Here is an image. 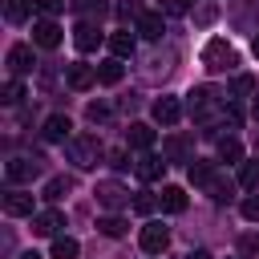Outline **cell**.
<instances>
[{
	"instance_id": "29",
	"label": "cell",
	"mask_w": 259,
	"mask_h": 259,
	"mask_svg": "<svg viewBox=\"0 0 259 259\" xmlns=\"http://www.w3.org/2000/svg\"><path fill=\"white\" fill-rule=\"evenodd\" d=\"M69 190H73V178H49V182H45V198H49V202H57V198L69 194Z\"/></svg>"
},
{
	"instance_id": "3",
	"label": "cell",
	"mask_w": 259,
	"mask_h": 259,
	"mask_svg": "<svg viewBox=\"0 0 259 259\" xmlns=\"http://www.w3.org/2000/svg\"><path fill=\"white\" fill-rule=\"evenodd\" d=\"M186 109H190V117H206L210 109H219V93L210 85H194L186 93Z\"/></svg>"
},
{
	"instance_id": "5",
	"label": "cell",
	"mask_w": 259,
	"mask_h": 259,
	"mask_svg": "<svg viewBox=\"0 0 259 259\" xmlns=\"http://www.w3.org/2000/svg\"><path fill=\"white\" fill-rule=\"evenodd\" d=\"M40 170H45V158H12V162L4 166L8 182H32Z\"/></svg>"
},
{
	"instance_id": "30",
	"label": "cell",
	"mask_w": 259,
	"mask_h": 259,
	"mask_svg": "<svg viewBox=\"0 0 259 259\" xmlns=\"http://www.w3.org/2000/svg\"><path fill=\"white\" fill-rule=\"evenodd\" d=\"M154 206H158V198H154L150 190H138V194H134V210H138V214H154Z\"/></svg>"
},
{
	"instance_id": "32",
	"label": "cell",
	"mask_w": 259,
	"mask_h": 259,
	"mask_svg": "<svg viewBox=\"0 0 259 259\" xmlns=\"http://www.w3.org/2000/svg\"><path fill=\"white\" fill-rule=\"evenodd\" d=\"M243 219H247V223H259V194L243 198Z\"/></svg>"
},
{
	"instance_id": "21",
	"label": "cell",
	"mask_w": 259,
	"mask_h": 259,
	"mask_svg": "<svg viewBox=\"0 0 259 259\" xmlns=\"http://www.w3.org/2000/svg\"><path fill=\"white\" fill-rule=\"evenodd\" d=\"M121 73H125V69H121V57H109V61L97 65V81H101V85H117Z\"/></svg>"
},
{
	"instance_id": "31",
	"label": "cell",
	"mask_w": 259,
	"mask_h": 259,
	"mask_svg": "<svg viewBox=\"0 0 259 259\" xmlns=\"http://www.w3.org/2000/svg\"><path fill=\"white\" fill-rule=\"evenodd\" d=\"M20 97H24V85H20V81H16V77H12V81H8V85H4V93H0V101H8V105H16V101H20Z\"/></svg>"
},
{
	"instance_id": "18",
	"label": "cell",
	"mask_w": 259,
	"mask_h": 259,
	"mask_svg": "<svg viewBox=\"0 0 259 259\" xmlns=\"http://www.w3.org/2000/svg\"><path fill=\"white\" fill-rule=\"evenodd\" d=\"M138 49V36L130 32V28H117V32H109V53L113 57H130Z\"/></svg>"
},
{
	"instance_id": "4",
	"label": "cell",
	"mask_w": 259,
	"mask_h": 259,
	"mask_svg": "<svg viewBox=\"0 0 259 259\" xmlns=\"http://www.w3.org/2000/svg\"><path fill=\"white\" fill-rule=\"evenodd\" d=\"M138 243H142V251H146V255H162V251L170 247V231H166L162 223H146V227H142V235H138Z\"/></svg>"
},
{
	"instance_id": "10",
	"label": "cell",
	"mask_w": 259,
	"mask_h": 259,
	"mask_svg": "<svg viewBox=\"0 0 259 259\" xmlns=\"http://www.w3.org/2000/svg\"><path fill=\"white\" fill-rule=\"evenodd\" d=\"M32 65H36V61H32V49H28V45H12V49H8V73H12V77L32 73Z\"/></svg>"
},
{
	"instance_id": "26",
	"label": "cell",
	"mask_w": 259,
	"mask_h": 259,
	"mask_svg": "<svg viewBox=\"0 0 259 259\" xmlns=\"http://www.w3.org/2000/svg\"><path fill=\"white\" fill-rule=\"evenodd\" d=\"M77 239H69V235H57L53 239V259H77Z\"/></svg>"
},
{
	"instance_id": "22",
	"label": "cell",
	"mask_w": 259,
	"mask_h": 259,
	"mask_svg": "<svg viewBox=\"0 0 259 259\" xmlns=\"http://www.w3.org/2000/svg\"><path fill=\"white\" fill-rule=\"evenodd\" d=\"M202 190H206V194H210L214 202H227V198H231V182H227V178H223L219 170H214V174H210V178L202 182Z\"/></svg>"
},
{
	"instance_id": "20",
	"label": "cell",
	"mask_w": 259,
	"mask_h": 259,
	"mask_svg": "<svg viewBox=\"0 0 259 259\" xmlns=\"http://www.w3.org/2000/svg\"><path fill=\"white\" fill-rule=\"evenodd\" d=\"M97 81V69H89V65H69V89H89Z\"/></svg>"
},
{
	"instance_id": "8",
	"label": "cell",
	"mask_w": 259,
	"mask_h": 259,
	"mask_svg": "<svg viewBox=\"0 0 259 259\" xmlns=\"http://www.w3.org/2000/svg\"><path fill=\"white\" fill-rule=\"evenodd\" d=\"M166 166H170V162H166V158H158V154H142V158H138V162H134V174H138V178H142V182H158V178H162V170H166Z\"/></svg>"
},
{
	"instance_id": "33",
	"label": "cell",
	"mask_w": 259,
	"mask_h": 259,
	"mask_svg": "<svg viewBox=\"0 0 259 259\" xmlns=\"http://www.w3.org/2000/svg\"><path fill=\"white\" fill-rule=\"evenodd\" d=\"M186 8H190V0H162V12L166 16H182Z\"/></svg>"
},
{
	"instance_id": "28",
	"label": "cell",
	"mask_w": 259,
	"mask_h": 259,
	"mask_svg": "<svg viewBox=\"0 0 259 259\" xmlns=\"http://www.w3.org/2000/svg\"><path fill=\"white\" fill-rule=\"evenodd\" d=\"M239 186L243 190H255L259 186V162H239Z\"/></svg>"
},
{
	"instance_id": "2",
	"label": "cell",
	"mask_w": 259,
	"mask_h": 259,
	"mask_svg": "<svg viewBox=\"0 0 259 259\" xmlns=\"http://www.w3.org/2000/svg\"><path fill=\"white\" fill-rule=\"evenodd\" d=\"M202 65H206L210 73H227V69L235 65V49H231L223 36H214V40H206V49H202Z\"/></svg>"
},
{
	"instance_id": "16",
	"label": "cell",
	"mask_w": 259,
	"mask_h": 259,
	"mask_svg": "<svg viewBox=\"0 0 259 259\" xmlns=\"http://www.w3.org/2000/svg\"><path fill=\"white\" fill-rule=\"evenodd\" d=\"M32 40H36L40 49H57V45H61V28H57L53 20H36V24H32Z\"/></svg>"
},
{
	"instance_id": "25",
	"label": "cell",
	"mask_w": 259,
	"mask_h": 259,
	"mask_svg": "<svg viewBox=\"0 0 259 259\" xmlns=\"http://www.w3.org/2000/svg\"><path fill=\"white\" fill-rule=\"evenodd\" d=\"M186 174H190V182H194V186H202V182L214 174V162H206V158H194V162L186 166Z\"/></svg>"
},
{
	"instance_id": "14",
	"label": "cell",
	"mask_w": 259,
	"mask_h": 259,
	"mask_svg": "<svg viewBox=\"0 0 259 259\" xmlns=\"http://www.w3.org/2000/svg\"><path fill=\"white\" fill-rule=\"evenodd\" d=\"M158 206H162L166 214H182V210H186V190H182V186H162Z\"/></svg>"
},
{
	"instance_id": "41",
	"label": "cell",
	"mask_w": 259,
	"mask_h": 259,
	"mask_svg": "<svg viewBox=\"0 0 259 259\" xmlns=\"http://www.w3.org/2000/svg\"><path fill=\"white\" fill-rule=\"evenodd\" d=\"M20 259H40V255H36V251H24V255H20Z\"/></svg>"
},
{
	"instance_id": "39",
	"label": "cell",
	"mask_w": 259,
	"mask_h": 259,
	"mask_svg": "<svg viewBox=\"0 0 259 259\" xmlns=\"http://www.w3.org/2000/svg\"><path fill=\"white\" fill-rule=\"evenodd\" d=\"M109 162H113L117 170H125V166H130V162H125V150H113V154H109Z\"/></svg>"
},
{
	"instance_id": "27",
	"label": "cell",
	"mask_w": 259,
	"mask_h": 259,
	"mask_svg": "<svg viewBox=\"0 0 259 259\" xmlns=\"http://www.w3.org/2000/svg\"><path fill=\"white\" fill-rule=\"evenodd\" d=\"M125 227H130V223H125V219H117V214H105V219L97 223V231H101V235H109V239H121V235H125Z\"/></svg>"
},
{
	"instance_id": "7",
	"label": "cell",
	"mask_w": 259,
	"mask_h": 259,
	"mask_svg": "<svg viewBox=\"0 0 259 259\" xmlns=\"http://www.w3.org/2000/svg\"><path fill=\"white\" fill-rule=\"evenodd\" d=\"M162 158L166 162H194L190 158V134H170L162 142Z\"/></svg>"
},
{
	"instance_id": "36",
	"label": "cell",
	"mask_w": 259,
	"mask_h": 259,
	"mask_svg": "<svg viewBox=\"0 0 259 259\" xmlns=\"http://www.w3.org/2000/svg\"><path fill=\"white\" fill-rule=\"evenodd\" d=\"M36 8H40L45 16H53V12H61V8H65V0H36Z\"/></svg>"
},
{
	"instance_id": "23",
	"label": "cell",
	"mask_w": 259,
	"mask_h": 259,
	"mask_svg": "<svg viewBox=\"0 0 259 259\" xmlns=\"http://www.w3.org/2000/svg\"><path fill=\"white\" fill-rule=\"evenodd\" d=\"M32 4H36V0H8V4H4V16H8L12 24H24L28 12H32Z\"/></svg>"
},
{
	"instance_id": "15",
	"label": "cell",
	"mask_w": 259,
	"mask_h": 259,
	"mask_svg": "<svg viewBox=\"0 0 259 259\" xmlns=\"http://www.w3.org/2000/svg\"><path fill=\"white\" fill-rule=\"evenodd\" d=\"M4 214H12V219L32 214V194H24V190H8V194H4Z\"/></svg>"
},
{
	"instance_id": "11",
	"label": "cell",
	"mask_w": 259,
	"mask_h": 259,
	"mask_svg": "<svg viewBox=\"0 0 259 259\" xmlns=\"http://www.w3.org/2000/svg\"><path fill=\"white\" fill-rule=\"evenodd\" d=\"M40 138H45V142H69V138H73V121H69L65 113H53V117L45 121Z\"/></svg>"
},
{
	"instance_id": "35",
	"label": "cell",
	"mask_w": 259,
	"mask_h": 259,
	"mask_svg": "<svg viewBox=\"0 0 259 259\" xmlns=\"http://www.w3.org/2000/svg\"><path fill=\"white\" fill-rule=\"evenodd\" d=\"M214 16H219V8H214V4H202V8L194 12V20H198V24H210Z\"/></svg>"
},
{
	"instance_id": "9",
	"label": "cell",
	"mask_w": 259,
	"mask_h": 259,
	"mask_svg": "<svg viewBox=\"0 0 259 259\" xmlns=\"http://www.w3.org/2000/svg\"><path fill=\"white\" fill-rule=\"evenodd\" d=\"M73 45H77L81 53H93V49L101 45V28H97L93 20H81V24L73 28Z\"/></svg>"
},
{
	"instance_id": "43",
	"label": "cell",
	"mask_w": 259,
	"mask_h": 259,
	"mask_svg": "<svg viewBox=\"0 0 259 259\" xmlns=\"http://www.w3.org/2000/svg\"><path fill=\"white\" fill-rule=\"evenodd\" d=\"M255 121H259V97H255Z\"/></svg>"
},
{
	"instance_id": "1",
	"label": "cell",
	"mask_w": 259,
	"mask_h": 259,
	"mask_svg": "<svg viewBox=\"0 0 259 259\" xmlns=\"http://www.w3.org/2000/svg\"><path fill=\"white\" fill-rule=\"evenodd\" d=\"M97 158H101V142H97L93 134H77V138H69V162H73V166L89 170V166H97Z\"/></svg>"
},
{
	"instance_id": "12",
	"label": "cell",
	"mask_w": 259,
	"mask_h": 259,
	"mask_svg": "<svg viewBox=\"0 0 259 259\" xmlns=\"http://www.w3.org/2000/svg\"><path fill=\"white\" fill-rule=\"evenodd\" d=\"M61 227H65V214H61V210H40V214H32V235H49V239H57Z\"/></svg>"
},
{
	"instance_id": "13",
	"label": "cell",
	"mask_w": 259,
	"mask_h": 259,
	"mask_svg": "<svg viewBox=\"0 0 259 259\" xmlns=\"http://www.w3.org/2000/svg\"><path fill=\"white\" fill-rule=\"evenodd\" d=\"M178 117H182V101H178V97H158V101H154V121L174 125Z\"/></svg>"
},
{
	"instance_id": "24",
	"label": "cell",
	"mask_w": 259,
	"mask_h": 259,
	"mask_svg": "<svg viewBox=\"0 0 259 259\" xmlns=\"http://www.w3.org/2000/svg\"><path fill=\"white\" fill-rule=\"evenodd\" d=\"M219 158L223 162H243V146H239V138H219Z\"/></svg>"
},
{
	"instance_id": "34",
	"label": "cell",
	"mask_w": 259,
	"mask_h": 259,
	"mask_svg": "<svg viewBox=\"0 0 259 259\" xmlns=\"http://www.w3.org/2000/svg\"><path fill=\"white\" fill-rule=\"evenodd\" d=\"M117 16H121V20H130V16L138 20V16H142V8H138L134 0H125V4H117Z\"/></svg>"
},
{
	"instance_id": "37",
	"label": "cell",
	"mask_w": 259,
	"mask_h": 259,
	"mask_svg": "<svg viewBox=\"0 0 259 259\" xmlns=\"http://www.w3.org/2000/svg\"><path fill=\"white\" fill-rule=\"evenodd\" d=\"M251 89H255L251 77H235V93H251Z\"/></svg>"
},
{
	"instance_id": "6",
	"label": "cell",
	"mask_w": 259,
	"mask_h": 259,
	"mask_svg": "<svg viewBox=\"0 0 259 259\" xmlns=\"http://www.w3.org/2000/svg\"><path fill=\"white\" fill-rule=\"evenodd\" d=\"M93 194H97V202H101L105 210H121V206L130 202V190H125L121 182H97Z\"/></svg>"
},
{
	"instance_id": "17",
	"label": "cell",
	"mask_w": 259,
	"mask_h": 259,
	"mask_svg": "<svg viewBox=\"0 0 259 259\" xmlns=\"http://www.w3.org/2000/svg\"><path fill=\"white\" fill-rule=\"evenodd\" d=\"M134 28H138L146 40H158V36L166 32V28H162V12H142V16L134 20Z\"/></svg>"
},
{
	"instance_id": "42",
	"label": "cell",
	"mask_w": 259,
	"mask_h": 259,
	"mask_svg": "<svg viewBox=\"0 0 259 259\" xmlns=\"http://www.w3.org/2000/svg\"><path fill=\"white\" fill-rule=\"evenodd\" d=\"M251 53H255V57H259V36H255V45H251Z\"/></svg>"
},
{
	"instance_id": "40",
	"label": "cell",
	"mask_w": 259,
	"mask_h": 259,
	"mask_svg": "<svg viewBox=\"0 0 259 259\" xmlns=\"http://www.w3.org/2000/svg\"><path fill=\"white\" fill-rule=\"evenodd\" d=\"M186 259H210V251H190Z\"/></svg>"
},
{
	"instance_id": "19",
	"label": "cell",
	"mask_w": 259,
	"mask_h": 259,
	"mask_svg": "<svg viewBox=\"0 0 259 259\" xmlns=\"http://www.w3.org/2000/svg\"><path fill=\"white\" fill-rule=\"evenodd\" d=\"M125 146H134V150H150V146H154V130H150L146 121H134V125L125 130Z\"/></svg>"
},
{
	"instance_id": "38",
	"label": "cell",
	"mask_w": 259,
	"mask_h": 259,
	"mask_svg": "<svg viewBox=\"0 0 259 259\" xmlns=\"http://www.w3.org/2000/svg\"><path fill=\"white\" fill-rule=\"evenodd\" d=\"M105 113H109V109H105V105H97V101H93V105H89V121H105Z\"/></svg>"
}]
</instances>
